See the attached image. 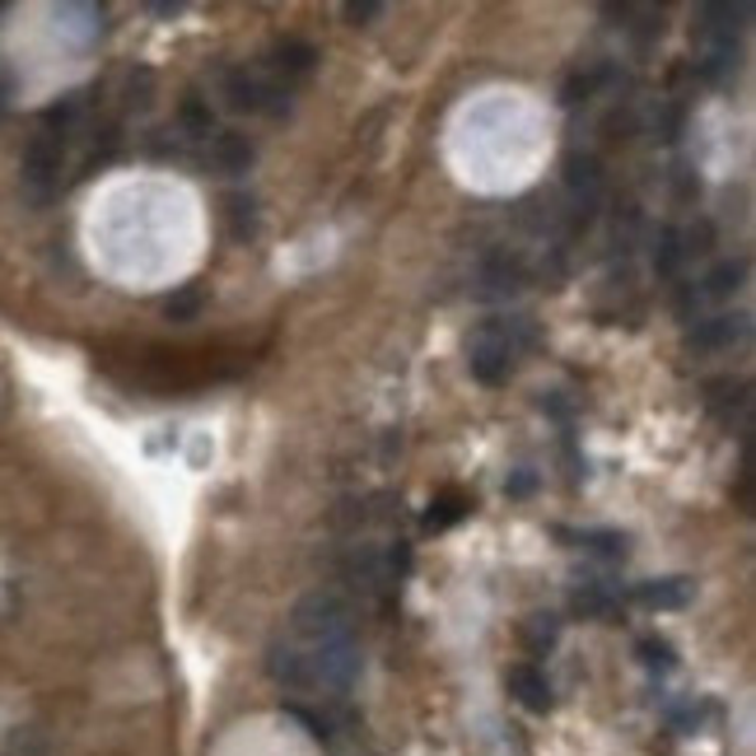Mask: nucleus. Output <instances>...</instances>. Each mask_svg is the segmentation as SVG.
Wrapping results in <instances>:
<instances>
[{
	"label": "nucleus",
	"instance_id": "f257e3e1",
	"mask_svg": "<svg viewBox=\"0 0 756 756\" xmlns=\"http://www.w3.org/2000/svg\"><path fill=\"white\" fill-rule=\"evenodd\" d=\"M290 640L304 645V649L355 640V607H350V598H346V593H336V588L304 593V598L294 603V612H290Z\"/></svg>",
	"mask_w": 756,
	"mask_h": 756
},
{
	"label": "nucleus",
	"instance_id": "f03ea898",
	"mask_svg": "<svg viewBox=\"0 0 756 756\" xmlns=\"http://www.w3.org/2000/svg\"><path fill=\"white\" fill-rule=\"evenodd\" d=\"M225 94H229V104L234 108H244V112H271V117H281L290 108V85H281L267 66H238L225 75Z\"/></svg>",
	"mask_w": 756,
	"mask_h": 756
},
{
	"label": "nucleus",
	"instance_id": "7ed1b4c3",
	"mask_svg": "<svg viewBox=\"0 0 756 756\" xmlns=\"http://www.w3.org/2000/svg\"><path fill=\"white\" fill-rule=\"evenodd\" d=\"M62 169H66V136L37 131L24 154V187L33 192V202H52L62 192Z\"/></svg>",
	"mask_w": 756,
	"mask_h": 756
},
{
	"label": "nucleus",
	"instance_id": "20e7f679",
	"mask_svg": "<svg viewBox=\"0 0 756 756\" xmlns=\"http://www.w3.org/2000/svg\"><path fill=\"white\" fill-rule=\"evenodd\" d=\"M467 365L472 374L482 378V384H505L509 369H514V342H509V332L500 323H486L482 332L472 336V346H467Z\"/></svg>",
	"mask_w": 756,
	"mask_h": 756
},
{
	"label": "nucleus",
	"instance_id": "39448f33",
	"mask_svg": "<svg viewBox=\"0 0 756 756\" xmlns=\"http://www.w3.org/2000/svg\"><path fill=\"white\" fill-rule=\"evenodd\" d=\"M509 695L519 701L523 710L532 714H547L555 705V695H551V682H547V672L542 668H532V663H519V668H509V678H505Z\"/></svg>",
	"mask_w": 756,
	"mask_h": 756
},
{
	"label": "nucleus",
	"instance_id": "423d86ee",
	"mask_svg": "<svg viewBox=\"0 0 756 756\" xmlns=\"http://www.w3.org/2000/svg\"><path fill=\"white\" fill-rule=\"evenodd\" d=\"M313 66H317V52L309 47V43H281L276 47V56H271V75L281 79V85H300V79H309L313 75Z\"/></svg>",
	"mask_w": 756,
	"mask_h": 756
},
{
	"label": "nucleus",
	"instance_id": "0eeeda50",
	"mask_svg": "<svg viewBox=\"0 0 756 756\" xmlns=\"http://www.w3.org/2000/svg\"><path fill=\"white\" fill-rule=\"evenodd\" d=\"M565 187L580 196L584 206L598 202V192H603V164L593 154H570L565 159Z\"/></svg>",
	"mask_w": 756,
	"mask_h": 756
},
{
	"label": "nucleus",
	"instance_id": "6e6552de",
	"mask_svg": "<svg viewBox=\"0 0 756 756\" xmlns=\"http://www.w3.org/2000/svg\"><path fill=\"white\" fill-rule=\"evenodd\" d=\"M691 593H695V584H691V580H649V584L635 588V598H640L645 607L678 612V607H687V603H691Z\"/></svg>",
	"mask_w": 756,
	"mask_h": 756
},
{
	"label": "nucleus",
	"instance_id": "1a4fd4ad",
	"mask_svg": "<svg viewBox=\"0 0 756 756\" xmlns=\"http://www.w3.org/2000/svg\"><path fill=\"white\" fill-rule=\"evenodd\" d=\"M210 159H215V169H225V173H248L252 164V145H248V136H238V131H220L210 141Z\"/></svg>",
	"mask_w": 756,
	"mask_h": 756
},
{
	"label": "nucleus",
	"instance_id": "9d476101",
	"mask_svg": "<svg viewBox=\"0 0 756 756\" xmlns=\"http://www.w3.org/2000/svg\"><path fill=\"white\" fill-rule=\"evenodd\" d=\"M202 309H206V290L196 285V281L177 285L169 300H164V317H169V323H192V317L202 313Z\"/></svg>",
	"mask_w": 756,
	"mask_h": 756
},
{
	"label": "nucleus",
	"instance_id": "9b49d317",
	"mask_svg": "<svg viewBox=\"0 0 756 756\" xmlns=\"http://www.w3.org/2000/svg\"><path fill=\"white\" fill-rule=\"evenodd\" d=\"M467 509H472L467 495H457V490L440 495V500L430 505V514H425V532H444V528H453V523H463Z\"/></svg>",
	"mask_w": 756,
	"mask_h": 756
},
{
	"label": "nucleus",
	"instance_id": "f8f14e48",
	"mask_svg": "<svg viewBox=\"0 0 756 756\" xmlns=\"http://www.w3.org/2000/svg\"><path fill=\"white\" fill-rule=\"evenodd\" d=\"M738 336H747L743 317H714V323L695 327V346H733Z\"/></svg>",
	"mask_w": 756,
	"mask_h": 756
},
{
	"label": "nucleus",
	"instance_id": "ddd939ff",
	"mask_svg": "<svg viewBox=\"0 0 756 756\" xmlns=\"http://www.w3.org/2000/svg\"><path fill=\"white\" fill-rule=\"evenodd\" d=\"M738 281H743V262L720 267V271H714L710 281H705V294H710V300H724V294H733V290H738Z\"/></svg>",
	"mask_w": 756,
	"mask_h": 756
},
{
	"label": "nucleus",
	"instance_id": "4468645a",
	"mask_svg": "<svg viewBox=\"0 0 756 756\" xmlns=\"http://www.w3.org/2000/svg\"><path fill=\"white\" fill-rule=\"evenodd\" d=\"M682 234L678 229H663V248H659V257H654V267H659L663 276H672V271H678V262H682Z\"/></svg>",
	"mask_w": 756,
	"mask_h": 756
},
{
	"label": "nucleus",
	"instance_id": "2eb2a0df",
	"mask_svg": "<svg viewBox=\"0 0 756 756\" xmlns=\"http://www.w3.org/2000/svg\"><path fill=\"white\" fill-rule=\"evenodd\" d=\"M640 659H645V668H654V672L678 668V659H672V645H663V640H645V645H640Z\"/></svg>",
	"mask_w": 756,
	"mask_h": 756
},
{
	"label": "nucleus",
	"instance_id": "dca6fc26",
	"mask_svg": "<svg viewBox=\"0 0 756 756\" xmlns=\"http://www.w3.org/2000/svg\"><path fill=\"white\" fill-rule=\"evenodd\" d=\"M574 607L588 612V616H607V612H612V598H607V593H603L598 584H588V588L574 593Z\"/></svg>",
	"mask_w": 756,
	"mask_h": 756
},
{
	"label": "nucleus",
	"instance_id": "f3484780",
	"mask_svg": "<svg viewBox=\"0 0 756 756\" xmlns=\"http://www.w3.org/2000/svg\"><path fill=\"white\" fill-rule=\"evenodd\" d=\"M580 542L588 551H598V555H622L626 551V537H616V532H580Z\"/></svg>",
	"mask_w": 756,
	"mask_h": 756
},
{
	"label": "nucleus",
	"instance_id": "a211bd4d",
	"mask_svg": "<svg viewBox=\"0 0 756 756\" xmlns=\"http://www.w3.org/2000/svg\"><path fill=\"white\" fill-rule=\"evenodd\" d=\"M528 645L532 649L555 645V616H532V622H528Z\"/></svg>",
	"mask_w": 756,
	"mask_h": 756
},
{
	"label": "nucleus",
	"instance_id": "6ab92c4d",
	"mask_svg": "<svg viewBox=\"0 0 756 756\" xmlns=\"http://www.w3.org/2000/svg\"><path fill=\"white\" fill-rule=\"evenodd\" d=\"M378 14H384V6H374V0H360V6L350 0V6H342V19H346V24H355V29H365L369 19H378Z\"/></svg>",
	"mask_w": 756,
	"mask_h": 756
},
{
	"label": "nucleus",
	"instance_id": "aec40b11",
	"mask_svg": "<svg viewBox=\"0 0 756 756\" xmlns=\"http://www.w3.org/2000/svg\"><path fill=\"white\" fill-rule=\"evenodd\" d=\"M528 490H532V476L523 472V476H519V482H514V486H509V495H528Z\"/></svg>",
	"mask_w": 756,
	"mask_h": 756
}]
</instances>
